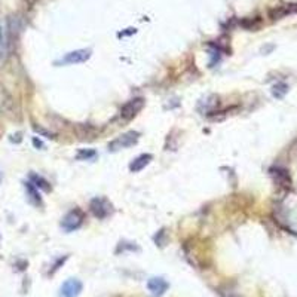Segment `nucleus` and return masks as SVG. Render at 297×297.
Returning a JSON list of instances; mask_svg holds the SVG:
<instances>
[{"label":"nucleus","instance_id":"obj_1","mask_svg":"<svg viewBox=\"0 0 297 297\" xmlns=\"http://www.w3.org/2000/svg\"><path fill=\"white\" fill-rule=\"evenodd\" d=\"M138 137H140V134L135 132V131L125 132L109 144V152H118V150H122V149H128L138 141Z\"/></svg>","mask_w":297,"mask_h":297},{"label":"nucleus","instance_id":"obj_2","mask_svg":"<svg viewBox=\"0 0 297 297\" xmlns=\"http://www.w3.org/2000/svg\"><path fill=\"white\" fill-rule=\"evenodd\" d=\"M92 51L91 49H78L73 52H69L66 57H63L61 60H58L55 64L57 66H66V64H82L85 61H88L91 58Z\"/></svg>","mask_w":297,"mask_h":297},{"label":"nucleus","instance_id":"obj_3","mask_svg":"<svg viewBox=\"0 0 297 297\" xmlns=\"http://www.w3.org/2000/svg\"><path fill=\"white\" fill-rule=\"evenodd\" d=\"M89 208L97 218H106L112 214V204L104 198H94L89 204Z\"/></svg>","mask_w":297,"mask_h":297},{"label":"nucleus","instance_id":"obj_4","mask_svg":"<svg viewBox=\"0 0 297 297\" xmlns=\"http://www.w3.org/2000/svg\"><path fill=\"white\" fill-rule=\"evenodd\" d=\"M84 223V212L81 210H73L70 211L61 221V227L66 230V232H73L76 229H79Z\"/></svg>","mask_w":297,"mask_h":297},{"label":"nucleus","instance_id":"obj_5","mask_svg":"<svg viewBox=\"0 0 297 297\" xmlns=\"http://www.w3.org/2000/svg\"><path fill=\"white\" fill-rule=\"evenodd\" d=\"M144 107V100L143 98H132L128 103L124 104V107L121 109V116L124 119H132L141 109Z\"/></svg>","mask_w":297,"mask_h":297},{"label":"nucleus","instance_id":"obj_6","mask_svg":"<svg viewBox=\"0 0 297 297\" xmlns=\"http://www.w3.org/2000/svg\"><path fill=\"white\" fill-rule=\"evenodd\" d=\"M82 282L76 278L67 279L60 290V297H78L82 291Z\"/></svg>","mask_w":297,"mask_h":297},{"label":"nucleus","instance_id":"obj_7","mask_svg":"<svg viewBox=\"0 0 297 297\" xmlns=\"http://www.w3.org/2000/svg\"><path fill=\"white\" fill-rule=\"evenodd\" d=\"M9 55V38L5 29L0 26V67H2Z\"/></svg>","mask_w":297,"mask_h":297},{"label":"nucleus","instance_id":"obj_8","mask_svg":"<svg viewBox=\"0 0 297 297\" xmlns=\"http://www.w3.org/2000/svg\"><path fill=\"white\" fill-rule=\"evenodd\" d=\"M270 174L275 180V183L281 187H290L291 186V178H290V174L287 170L284 168H272L270 170Z\"/></svg>","mask_w":297,"mask_h":297},{"label":"nucleus","instance_id":"obj_9","mask_svg":"<svg viewBox=\"0 0 297 297\" xmlns=\"http://www.w3.org/2000/svg\"><path fill=\"white\" fill-rule=\"evenodd\" d=\"M147 288L152 291V294L155 296H162L167 290H168V282L164 278H150L147 282Z\"/></svg>","mask_w":297,"mask_h":297},{"label":"nucleus","instance_id":"obj_10","mask_svg":"<svg viewBox=\"0 0 297 297\" xmlns=\"http://www.w3.org/2000/svg\"><path fill=\"white\" fill-rule=\"evenodd\" d=\"M153 159V156L152 155H140V156H137L131 164H129V170H131V172H138V171H141L143 168H146V165H149V162Z\"/></svg>","mask_w":297,"mask_h":297},{"label":"nucleus","instance_id":"obj_11","mask_svg":"<svg viewBox=\"0 0 297 297\" xmlns=\"http://www.w3.org/2000/svg\"><path fill=\"white\" fill-rule=\"evenodd\" d=\"M26 190H27V195H29V201L36 207H42V198L39 195V190L32 181L26 183Z\"/></svg>","mask_w":297,"mask_h":297},{"label":"nucleus","instance_id":"obj_12","mask_svg":"<svg viewBox=\"0 0 297 297\" xmlns=\"http://www.w3.org/2000/svg\"><path fill=\"white\" fill-rule=\"evenodd\" d=\"M30 180H32V183H33L36 187H41V189H43V190H49V189H51V187H49V183H48L43 177H41V175L32 174V175H30Z\"/></svg>","mask_w":297,"mask_h":297},{"label":"nucleus","instance_id":"obj_13","mask_svg":"<svg viewBox=\"0 0 297 297\" xmlns=\"http://www.w3.org/2000/svg\"><path fill=\"white\" fill-rule=\"evenodd\" d=\"M287 91H288V86H287L285 84H278V85L273 86V95H275L276 98H282V97L285 95Z\"/></svg>","mask_w":297,"mask_h":297},{"label":"nucleus","instance_id":"obj_14","mask_svg":"<svg viewBox=\"0 0 297 297\" xmlns=\"http://www.w3.org/2000/svg\"><path fill=\"white\" fill-rule=\"evenodd\" d=\"M95 152L94 150H81L79 153H78V159H81V161H88V159H92V158H95Z\"/></svg>","mask_w":297,"mask_h":297},{"label":"nucleus","instance_id":"obj_15","mask_svg":"<svg viewBox=\"0 0 297 297\" xmlns=\"http://www.w3.org/2000/svg\"><path fill=\"white\" fill-rule=\"evenodd\" d=\"M33 144H35V146H38V147H42V143H41L38 138H35V140H33Z\"/></svg>","mask_w":297,"mask_h":297},{"label":"nucleus","instance_id":"obj_16","mask_svg":"<svg viewBox=\"0 0 297 297\" xmlns=\"http://www.w3.org/2000/svg\"><path fill=\"white\" fill-rule=\"evenodd\" d=\"M0 181H2V172H0Z\"/></svg>","mask_w":297,"mask_h":297},{"label":"nucleus","instance_id":"obj_17","mask_svg":"<svg viewBox=\"0 0 297 297\" xmlns=\"http://www.w3.org/2000/svg\"><path fill=\"white\" fill-rule=\"evenodd\" d=\"M0 241H2V236H0Z\"/></svg>","mask_w":297,"mask_h":297}]
</instances>
